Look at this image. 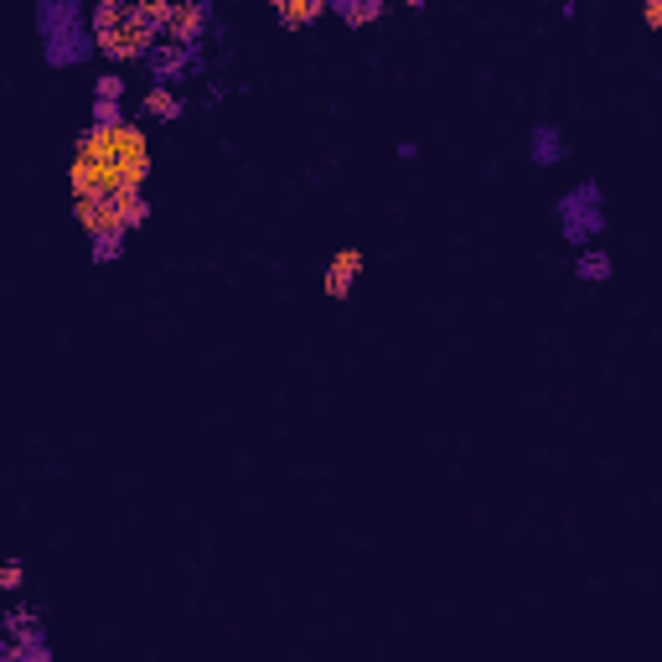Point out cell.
Masks as SVG:
<instances>
[{"label":"cell","instance_id":"obj_1","mask_svg":"<svg viewBox=\"0 0 662 662\" xmlns=\"http://www.w3.org/2000/svg\"><path fill=\"white\" fill-rule=\"evenodd\" d=\"M32 21L42 32V63L47 68H78L99 52V37H94V26L83 21L78 0H37Z\"/></svg>","mask_w":662,"mask_h":662},{"label":"cell","instance_id":"obj_2","mask_svg":"<svg viewBox=\"0 0 662 662\" xmlns=\"http://www.w3.org/2000/svg\"><path fill=\"white\" fill-rule=\"evenodd\" d=\"M554 218H559V238L575 254L595 249V238L606 233V187H600L595 176H585V182H575L569 192H559Z\"/></svg>","mask_w":662,"mask_h":662},{"label":"cell","instance_id":"obj_3","mask_svg":"<svg viewBox=\"0 0 662 662\" xmlns=\"http://www.w3.org/2000/svg\"><path fill=\"white\" fill-rule=\"evenodd\" d=\"M145 68H150V78H156L161 88H176L187 73H197V68H202V47H187V42H161L156 52L145 57Z\"/></svg>","mask_w":662,"mask_h":662},{"label":"cell","instance_id":"obj_4","mask_svg":"<svg viewBox=\"0 0 662 662\" xmlns=\"http://www.w3.org/2000/svg\"><path fill=\"white\" fill-rule=\"evenodd\" d=\"M357 280H363V254H357V249H342V254H331L326 275H321V290H326L331 300H352Z\"/></svg>","mask_w":662,"mask_h":662},{"label":"cell","instance_id":"obj_5","mask_svg":"<svg viewBox=\"0 0 662 662\" xmlns=\"http://www.w3.org/2000/svg\"><path fill=\"white\" fill-rule=\"evenodd\" d=\"M564 150H569V145H564V130H559V125H533V130H528V161H533V166H559Z\"/></svg>","mask_w":662,"mask_h":662},{"label":"cell","instance_id":"obj_6","mask_svg":"<svg viewBox=\"0 0 662 662\" xmlns=\"http://www.w3.org/2000/svg\"><path fill=\"white\" fill-rule=\"evenodd\" d=\"M140 114H145V119H182V114H187V99L176 94V88L150 83V88H145V99H140Z\"/></svg>","mask_w":662,"mask_h":662},{"label":"cell","instance_id":"obj_7","mask_svg":"<svg viewBox=\"0 0 662 662\" xmlns=\"http://www.w3.org/2000/svg\"><path fill=\"white\" fill-rule=\"evenodd\" d=\"M611 275H616V259L606 249H580L575 254V280L580 285H606Z\"/></svg>","mask_w":662,"mask_h":662},{"label":"cell","instance_id":"obj_8","mask_svg":"<svg viewBox=\"0 0 662 662\" xmlns=\"http://www.w3.org/2000/svg\"><path fill=\"white\" fill-rule=\"evenodd\" d=\"M326 16V0H280L275 6V21L290 26V32H300V26H316Z\"/></svg>","mask_w":662,"mask_h":662},{"label":"cell","instance_id":"obj_9","mask_svg":"<svg viewBox=\"0 0 662 662\" xmlns=\"http://www.w3.org/2000/svg\"><path fill=\"white\" fill-rule=\"evenodd\" d=\"M326 11L337 16V21H347V26H368V21H378L388 6H383V0H326Z\"/></svg>","mask_w":662,"mask_h":662},{"label":"cell","instance_id":"obj_10","mask_svg":"<svg viewBox=\"0 0 662 662\" xmlns=\"http://www.w3.org/2000/svg\"><path fill=\"white\" fill-rule=\"evenodd\" d=\"M150 218V202H145V192H114V223L119 228H140Z\"/></svg>","mask_w":662,"mask_h":662},{"label":"cell","instance_id":"obj_11","mask_svg":"<svg viewBox=\"0 0 662 662\" xmlns=\"http://www.w3.org/2000/svg\"><path fill=\"white\" fill-rule=\"evenodd\" d=\"M88 244H94V249H88V259H94V264H114L119 254H125V228H99V233H88Z\"/></svg>","mask_w":662,"mask_h":662},{"label":"cell","instance_id":"obj_12","mask_svg":"<svg viewBox=\"0 0 662 662\" xmlns=\"http://www.w3.org/2000/svg\"><path fill=\"white\" fill-rule=\"evenodd\" d=\"M94 99H99V104H125V73H99Z\"/></svg>","mask_w":662,"mask_h":662},{"label":"cell","instance_id":"obj_13","mask_svg":"<svg viewBox=\"0 0 662 662\" xmlns=\"http://www.w3.org/2000/svg\"><path fill=\"white\" fill-rule=\"evenodd\" d=\"M21 585H26V564H21V559H6V564H0V590L16 595Z\"/></svg>","mask_w":662,"mask_h":662},{"label":"cell","instance_id":"obj_14","mask_svg":"<svg viewBox=\"0 0 662 662\" xmlns=\"http://www.w3.org/2000/svg\"><path fill=\"white\" fill-rule=\"evenodd\" d=\"M642 21H647V26H662V0H647V6H642Z\"/></svg>","mask_w":662,"mask_h":662},{"label":"cell","instance_id":"obj_15","mask_svg":"<svg viewBox=\"0 0 662 662\" xmlns=\"http://www.w3.org/2000/svg\"><path fill=\"white\" fill-rule=\"evenodd\" d=\"M399 161H419V145L414 140H399Z\"/></svg>","mask_w":662,"mask_h":662}]
</instances>
